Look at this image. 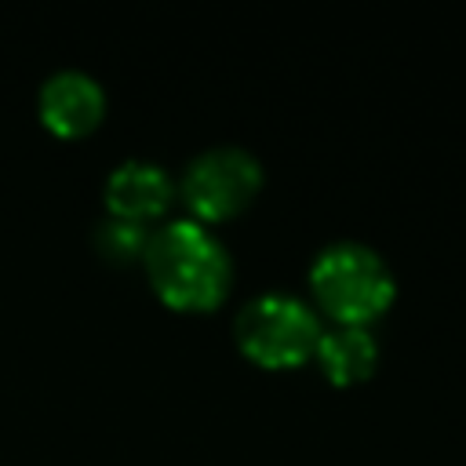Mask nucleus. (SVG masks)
<instances>
[{
    "instance_id": "4",
    "label": "nucleus",
    "mask_w": 466,
    "mask_h": 466,
    "mask_svg": "<svg viewBox=\"0 0 466 466\" xmlns=\"http://www.w3.org/2000/svg\"><path fill=\"white\" fill-rule=\"evenodd\" d=\"M175 189H178L182 204L189 208V218H197L204 226L226 222L233 215H240L262 189V164L248 146L215 142V146L197 149L186 160Z\"/></svg>"
},
{
    "instance_id": "7",
    "label": "nucleus",
    "mask_w": 466,
    "mask_h": 466,
    "mask_svg": "<svg viewBox=\"0 0 466 466\" xmlns=\"http://www.w3.org/2000/svg\"><path fill=\"white\" fill-rule=\"evenodd\" d=\"M313 360L335 386L364 382L379 364V339L368 324H331L313 346Z\"/></svg>"
},
{
    "instance_id": "1",
    "label": "nucleus",
    "mask_w": 466,
    "mask_h": 466,
    "mask_svg": "<svg viewBox=\"0 0 466 466\" xmlns=\"http://www.w3.org/2000/svg\"><path fill=\"white\" fill-rule=\"evenodd\" d=\"M146 277L153 291L171 309L204 313L218 306L233 284V255L197 218H164L149 229L142 251Z\"/></svg>"
},
{
    "instance_id": "2",
    "label": "nucleus",
    "mask_w": 466,
    "mask_h": 466,
    "mask_svg": "<svg viewBox=\"0 0 466 466\" xmlns=\"http://www.w3.org/2000/svg\"><path fill=\"white\" fill-rule=\"evenodd\" d=\"M313 309L328 313L335 324H368L382 317L397 295V277L390 262L364 240L339 237L328 240L309 262Z\"/></svg>"
},
{
    "instance_id": "8",
    "label": "nucleus",
    "mask_w": 466,
    "mask_h": 466,
    "mask_svg": "<svg viewBox=\"0 0 466 466\" xmlns=\"http://www.w3.org/2000/svg\"><path fill=\"white\" fill-rule=\"evenodd\" d=\"M149 229L153 226H138V222H127V218H116V215H106L95 222V251L113 262V266H127V262H142V251H146V240H149Z\"/></svg>"
},
{
    "instance_id": "6",
    "label": "nucleus",
    "mask_w": 466,
    "mask_h": 466,
    "mask_svg": "<svg viewBox=\"0 0 466 466\" xmlns=\"http://www.w3.org/2000/svg\"><path fill=\"white\" fill-rule=\"evenodd\" d=\"M175 193L178 189H175L171 171L149 157H127L113 164L102 186L106 215H116L138 226H153L157 218H164Z\"/></svg>"
},
{
    "instance_id": "5",
    "label": "nucleus",
    "mask_w": 466,
    "mask_h": 466,
    "mask_svg": "<svg viewBox=\"0 0 466 466\" xmlns=\"http://www.w3.org/2000/svg\"><path fill=\"white\" fill-rule=\"evenodd\" d=\"M36 113L44 127L62 138H80L95 131L106 116V87L76 66H62L47 73L36 87Z\"/></svg>"
},
{
    "instance_id": "3",
    "label": "nucleus",
    "mask_w": 466,
    "mask_h": 466,
    "mask_svg": "<svg viewBox=\"0 0 466 466\" xmlns=\"http://www.w3.org/2000/svg\"><path fill=\"white\" fill-rule=\"evenodd\" d=\"M320 331L324 324L313 302L284 288H266L251 295L233 320L240 353L262 368H295L309 360Z\"/></svg>"
}]
</instances>
